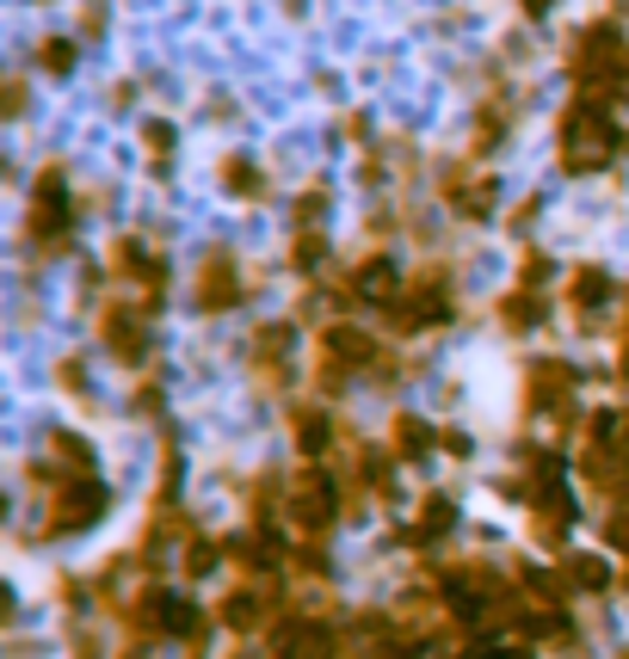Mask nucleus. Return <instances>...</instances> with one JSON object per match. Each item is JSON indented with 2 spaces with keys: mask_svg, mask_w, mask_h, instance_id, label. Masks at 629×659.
<instances>
[{
  "mask_svg": "<svg viewBox=\"0 0 629 659\" xmlns=\"http://www.w3.org/2000/svg\"><path fill=\"white\" fill-rule=\"evenodd\" d=\"M629 148L623 124H617L611 99H592V92H574L556 118V160H562L568 179H587V173H605L617 155Z\"/></svg>",
  "mask_w": 629,
  "mask_h": 659,
  "instance_id": "1",
  "label": "nucleus"
},
{
  "mask_svg": "<svg viewBox=\"0 0 629 659\" xmlns=\"http://www.w3.org/2000/svg\"><path fill=\"white\" fill-rule=\"evenodd\" d=\"M376 315H383L389 333H402V340L444 327V321L456 315V277H451V265H439V259L420 265V272L402 284V296H395L389 308H376Z\"/></svg>",
  "mask_w": 629,
  "mask_h": 659,
  "instance_id": "2",
  "label": "nucleus"
},
{
  "mask_svg": "<svg viewBox=\"0 0 629 659\" xmlns=\"http://www.w3.org/2000/svg\"><path fill=\"white\" fill-rule=\"evenodd\" d=\"M75 228H81V204L68 198L62 160H50V167L38 173V185H31L26 240H31V253H43V259H62V253L75 247Z\"/></svg>",
  "mask_w": 629,
  "mask_h": 659,
  "instance_id": "3",
  "label": "nucleus"
},
{
  "mask_svg": "<svg viewBox=\"0 0 629 659\" xmlns=\"http://www.w3.org/2000/svg\"><path fill=\"white\" fill-rule=\"evenodd\" d=\"M346 518V500H340V475L327 469V462H303L291 475V493H284V524L296 530V537H315L327 542V530Z\"/></svg>",
  "mask_w": 629,
  "mask_h": 659,
  "instance_id": "4",
  "label": "nucleus"
},
{
  "mask_svg": "<svg viewBox=\"0 0 629 659\" xmlns=\"http://www.w3.org/2000/svg\"><path fill=\"white\" fill-rule=\"evenodd\" d=\"M376 364H383V345L364 327H352V321H327L322 340H315V383H322V395H340L352 376H371Z\"/></svg>",
  "mask_w": 629,
  "mask_h": 659,
  "instance_id": "5",
  "label": "nucleus"
},
{
  "mask_svg": "<svg viewBox=\"0 0 629 659\" xmlns=\"http://www.w3.org/2000/svg\"><path fill=\"white\" fill-rule=\"evenodd\" d=\"M106 512H111V488L99 475L56 481V488L43 493V537H87Z\"/></svg>",
  "mask_w": 629,
  "mask_h": 659,
  "instance_id": "6",
  "label": "nucleus"
},
{
  "mask_svg": "<svg viewBox=\"0 0 629 659\" xmlns=\"http://www.w3.org/2000/svg\"><path fill=\"white\" fill-rule=\"evenodd\" d=\"M291 610V592H284V573H247L235 592L216 604V622L223 629H235V635H259V629H272V622Z\"/></svg>",
  "mask_w": 629,
  "mask_h": 659,
  "instance_id": "7",
  "label": "nucleus"
},
{
  "mask_svg": "<svg viewBox=\"0 0 629 659\" xmlns=\"http://www.w3.org/2000/svg\"><path fill=\"white\" fill-rule=\"evenodd\" d=\"M106 272L124 277V284H136V308H142L148 321L161 315V296H167V259L155 247H148L142 235H118L106 253Z\"/></svg>",
  "mask_w": 629,
  "mask_h": 659,
  "instance_id": "8",
  "label": "nucleus"
},
{
  "mask_svg": "<svg viewBox=\"0 0 629 659\" xmlns=\"http://www.w3.org/2000/svg\"><path fill=\"white\" fill-rule=\"evenodd\" d=\"M580 370L568 364V357H531V364H524V413H543V420H574V407H580Z\"/></svg>",
  "mask_w": 629,
  "mask_h": 659,
  "instance_id": "9",
  "label": "nucleus"
},
{
  "mask_svg": "<svg viewBox=\"0 0 629 659\" xmlns=\"http://www.w3.org/2000/svg\"><path fill=\"white\" fill-rule=\"evenodd\" d=\"M242 303H247V277H242V265H235V253L210 247L198 259V277H191V308L216 321V315H235Z\"/></svg>",
  "mask_w": 629,
  "mask_h": 659,
  "instance_id": "10",
  "label": "nucleus"
},
{
  "mask_svg": "<svg viewBox=\"0 0 629 659\" xmlns=\"http://www.w3.org/2000/svg\"><path fill=\"white\" fill-rule=\"evenodd\" d=\"M439 198L451 216H463V223H494L500 210V179L482 167H469V160H451V167L439 173Z\"/></svg>",
  "mask_w": 629,
  "mask_h": 659,
  "instance_id": "11",
  "label": "nucleus"
},
{
  "mask_svg": "<svg viewBox=\"0 0 629 659\" xmlns=\"http://www.w3.org/2000/svg\"><path fill=\"white\" fill-rule=\"evenodd\" d=\"M340 653V629L315 610H284L272 622V659H334Z\"/></svg>",
  "mask_w": 629,
  "mask_h": 659,
  "instance_id": "12",
  "label": "nucleus"
},
{
  "mask_svg": "<svg viewBox=\"0 0 629 659\" xmlns=\"http://www.w3.org/2000/svg\"><path fill=\"white\" fill-rule=\"evenodd\" d=\"M81 475H99L94 444H87L81 432H62V425H56V432L43 437V456L31 462V488H43V493H50L56 481H81Z\"/></svg>",
  "mask_w": 629,
  "mask_h": 659,
  "instance_id": "13",
  "label": "nucleus"
},
{
  "mask_svg": "<svg viewBox=\"0 0 629 659\" xmlns=\"http://www.w3.org/2000/svg\"><path fill=\"white\" fill-rule=\"evenodd\" d=\"M99 345H106L118 364H142L148 357V315L136 303H99Z\"/></svg>",
  "mask_w": 629,
  "mask_h": 659,
  "instance_id": "14",
  "label": "nucleus"
},
{
  "mask_svg": "<svg viewBox=\"0 0 629 659\" xmlns=\"http://www.w3.org/2000/svg\"><path fill=\"white\" fill-rule=\"evenodd\" d=\"M580 481L599 493L605 505L629 488V444H605V437H587L580 444Z\"/></svg>",
  "mask_w": 629,
  "mask_h": 659,
  "instance_id": "15",
  "label": "nucleus"
},
{
  "mask_svg": "<svg viewBox=\"0 0 629 659\" xmlns=\"http://www.w3.org/2000/svg\"><path fill=\"white\" fill-rule=\"evenodd\" d=\"M611 303H617V277L605 272V265H574V272H568V308H574V321L587 333L605 321Z\"/></svg>",
  "mask_w": 629,
  "mask_h": 659,
  "instance_id": "16",
  "label": "nucleus"
},
{
  "mask_svg": "<svg viewBox=\"0 0 629 659\" xmlns=\"http://www.w3.org/2000/svg\"><path fill=\"white\" fill-rule=\"evenodd\" d=\"M340 437V420L322 407V401H291V444L303 462H322Z\"/></svg>",
  "mask_w": 629,
  "mask_h": 659,
  "instance_id": "17",
  "label": "nucleus"
},
{
  "mask_svg": "<svg viewBox=\"0 0 629 659\" xmlns=\"http://www.w3.org/2000/svg\"><path fill=\"white\" fill-rule=\"evenodd\" d=\"M291 357H296V321H266V327H254L247 364H254L266 383H278L284 370H291Z\"/></svg>",
  "mask_w": 629,
  "mask_h": 659,
  "instance_id": "18",
  "label": "nucleus"
},
{
  "mask_svg": "<svg viewBox=\"0 0 629 659\" xmlns=\"http://www.w3.org/2000/svg\"><path fill=\"white\" fill-rule=\"evenodd\" d=\"M407 277L395 272V253H364L358 265H352V291H358L364 308H389L395 296H402Z\"/></svg>",
  "mask_w": 629,
  "mask_h": 659,
  "instance_id": "19",
  "label": "nucleus"
},
{
  "mask_svg": "<svg viewBox=\"0 0 629 659\" xmlns=\"http://www.w3.org/2000/svg\"><path fill=\"white\" fill-rule=\"evenodd\" d=\"M451 524H456V500L451 493H426V500H420V518L402 530V549H432V542L451 537Z\"/></svg>",
  "mask_w": 629,
  "mask_h": 659,
  "instance_id": "20",
  "label": "nucleus"
},
{
  "mask_svg": "<svg viewBox=\"0 0 629 659\" xmlns=\"http://www.w3.org/2000/svg\"><path fill=\"white\" fill-rule=\"evenodd\" d=\"M494 321H500L507 333H537V327L549 321V296L531 291V284H512V291L494 303Z\"/></svg>",
  "mask_w": 629,
  "mask_h": 659,
  "instance_id": "21",
  "label": "nucleus"
},
{
  "mask_svg": "<svg viewBox=\"0 0 629 659\" xmlns=\"http://www.w3.org/2000/svg\"><path fill=\"white\" fill-rule=\"evenodd\" d=\"M389 450H395V462H426L432 450H439V425H426L420 413H395L389 420Z\"/></svg>",
  "mask_w": 629,
  "mask_h": 659,
  "instance_id": "22",
  "label": "nucleus"
},
{
  "mask_svg": "<svg viewBox=\"0 0 629 659\" xmlns=\"http://www.w3.org/2000/svg\"><path fill=\"white\" fill-rule=\"evenodd\" d=\"M562 580L574 598H599L611 592V568H605L599 554H562Z\"/></svg>",
  "mask_w": 629,
  "mask_h": 659,
  "instance_id": "23",
  "label": "nucleus"
},
{
  "mask_svg": "<svg viewBox=\"0 0 629 659\" xmlns=\"http://www.w3.org/2000/svg\"><path fill=\"white\" fill-rule=\"evenodd\" d=\"M327 235L322 228H291V272L296 277H322L327 272Z\"/></svg>",
  "mask_w": 629,
  "mask_h": 659,
  "instance_id": "24",
  "label": "nucleus"
},
{
  "mask_svg": "<svg viewBox=\"0 0 629 659\" xmlns=\"http://www.w3.org/2000/svg\"><path fill=\"white\" fill-rule=\"evenodd\" d=\"M223 191H228V198H247V204L266 198V173H259V160L228 155V160H223Z\"/></svg>",
  "mask_w": 629,
  "mask_h": 659,
  "instance_id": "25",
  "label": "nucleus"
},
{
  "mask_svg": "<svg viewBox=\"0 0 629 659\" xmlns=\"http://www.w3.org/2000/svg\"><path fill=\"white\" fill-rule=\"evenodd\" d=\"M223 542L216 537H198V530H191L186 537V549H179V568H186V580H204V573H216V561H223Z\"/></svg>",
  "mask_w": 629,
  "mask_h": 659,
  "instance_id": "26",
  "label": "nucleus"
},
{
  "mask_svg": "<svg viewBox=\"0 0 629 659\" xmlns=\"http://www.w3.org/2000/svg\"><path fill=\"white\" fill-rule=\"evenodd\" d=\"M174 142H179V136H174V124H167V118H148L142 124V155L155 160V173L174 167Z\"/></svg>",
  "mask_w": 629,
  "mask_h": 659,
  "instance_id": "27",
  "label": "nucleus"
},
{
  "mask_svg": "<svg viewBox=\"0 0 629 659\" xmlns=\"http://www.w3.org/2000/svg\"><path fill=\"white\" fill-rule=\"evenodd\" d=\"M587 437L629 444V407H592V413H587Z\"/></svg>",
  "mask_w": 629,
  "mask_h": 659,
  "instance_id": "28",
  "label": "nucleus"
},
{
  "mask_svg": "<svg viewBox=\"0 0 629 659\" xmlns=\"http://www.w3.org/2000/svg\"><path fill=\"white\" fill-rule=\"evenodd\" d=\"M322 216H327V185H308L291 204V228H322Z\"/></svg>",
  "mask_w": 629,
  "mask_h": 659,
  "instance_id": "29",
  "label": "nucleus"
},
{
  "mask_svg": "<svg viewBox=\"0 0 629 659\" xmlns=\"http://www.w3.org/2000/svg\"><path fill=\"white\" fill-rule=\"evenodd\" d=\"M38 68H43V75H56V80L75 75V43H68V38H43L38 43Z\"/></svg>",
  "mask_w": 629,
  "mask_h": 659,
  "instance_id": "30",
  "label": "nucleus"
},
{
  "mask_svg": "<svg viewBox=\"0 0 629 659\" xmlns=\"http://www.w3.org/2000/svg\"><path fill=\"white\" fill-rule=\"evenodd\" d=\"M549 277H556V259H549L543 247H524V253H519V284H531V291H543Z\"/></svg>",
  "mask_w": 629,
  "mask_h": 659,
  "instance_id": "31",
  "label": "nucleus"
},
{
  "mask_svg": "<svg viewBox=\"0 0 629 659\" xmlns=\"http://www.w3.org/2000/svg\"><path fill=\"white\" fill-rule=\"evenodd\" d=\"M56 388H62V395H87V364L81 357H62V364H56Z\"/></svg>",
  "mask_w": 629,
  "mask_h": 659,
  "instance_id": "32",
  "label": "nucleus"
},
{
  "mask_svg": "<svg viewBox=\"0 0 629 659\" xmlns=\"http://www.w3.org/2000/svg\"><path fill=\"white\" fill-rule=\"evenodd\" d=\"M605 542H611L617 554H629V505H611V512H605Z\"/></svg>",
  "mask_w": 629,
  "mask_h": 659,
  "instance_id": "33",
  "label": "nucleus"
},
{
  "mask_svg": "<svg viewBox=\"0 0 629 659\" xmlns=\"http://www.w3.org/2000/svg\"><path fill=\"white\" fill-rule=\"evenodd\" d=\"M81 31H87V38L106 31V7H99V0H87V7H81Z\"/></svg>",
  "mask_w": 629,
  "mask_h": 659,
  "instance_id": "34",
  "label": "nucleus"
},
{
  "mask_svg": "<svg viewBox=\"0 0 629 659\" xmlns=\"http://www.w3.org/2000/svg\"><path fill=\"white\" fill-rule=\"evenodd\" d=\"M68 641H75V659H99V641H94V629H75Z\"/></svg>",
  "mask_w": 629,
  "mask_h": 659,
  "instance_id": "35",
  "label": "nucleus"
},
{
  "mask_svg": "<svg viewBox=\"0 0 629 659\" xmlns=\"http://www.w3.org/2000/svg\"><path fill=\"white\" fill-rule=\"evenodd\" d=\"M136 413H142V420H148V413H161V388H155V383L136 388Z\"/></svg>",
  "mask_w": 629,
  "mask_h": 659,
  "instance_id": "36",
  "label": "nucleus"
},
{
  "mask_svg": "<svg viewBox=\"0 0 629 659\" xmlns=\"http://www.w3.org/2000/svg\"><path fill=\"white\" fill-rule=\"evenodd\" d=\"M340 136H352V142H364V136H371V124H364V111H352V118H340Z\"/></svg>",
  "mask_w": 629,
  "mask_h": 659,
  "instance_id": "37",
  "label": "nucleus"
},
{
  "mask_svg": "<svg viewBox=\"0 0 629 659\" xmlns=\"http://www.w3.org/2000/svg\"><path fill=\"white\" fill-rule=\"evenodd\" d=\"M7 118H26V80H13V87H7Z\"/></svg>",
  "mask_w": 629,
  "mask_h": 659,
  "instance_id": "38",
  "label": "nucleus"
},
{
  "mask_svg": "<svg viewBox=\"0 0 629 659\" xmlns=\"http://www.w3.org/2000/svg\"><path fill=\"white\" fill-rule=\"evenodd\" d=\"M549 7H556V0H519V13H524V19H543Z\"/></svg>",
  "mask_w": 629,
  "mask_h": 659,
  "instance_id": "39",
  "label": "nucleus"
},
{
  "mask_svg": "<svg viewBox=\"0 0 629 659\" xmlns=\"http://www.w3.org/2000/svg\"><path fill=\"white\" fill-rule=\"evenodd\" d=\"M617 376L629 383V321H623V352H617Z\"/></svg>",
  "mask_w": 629,
  "mask_h": 659,
  "instance_id": "40",
  "label": "nucleus"
},
{
  "mask_svg": "<svg viewBox=\"0 0 629 659\" xmlns=\"http://www.w3.org/2000/svg\"><path fill=\"white\" fill-rule=\"evenodd\" d=\"M617 13H623V19H629V0H617Z\"/></svg>",
  "mask_w": 629,
  "mask_h": 659,
  "instance_id": "41",
  "label": "nucleus"
},
{
  "mask_svg": "<svg viewBox=\"0 0 629 659\" xmlns=\"http://www.w3.org/2000/svg\"><path fill=\"white\" fill-rule=\"evenodd\" d=\"M617 659H629V647H623V653H617Z\"/></svg>",
  "mask_w": 629,
  "mask_h": 659,
  "instance_id": "42",
  "label": "nucleus"
},
{
  "mask_svg": "<svg viewBox=\"0 0 629 659\" xmlns=\"http://www.w3.org/2000/svg\"><path fill=\"white\" fill-rule=\"evenodd\" d=\"M242 659H247V653H242Z\"/></svg>",
  "mask_w": 629,
  "mask_h": 659,
  "instance_id": "43",
  "label": "nucleus"
}]
</instances>
